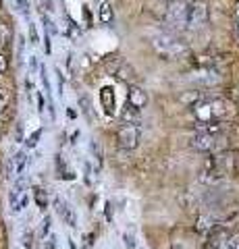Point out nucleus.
I'll return each mask as SVG.
<instances>
[{"instance_id": "obj_11", "label": "nucleus", "mask_w": 239, "mask_h": 249, "mask_svg": "<svg viewBox=\"0 0 239 249\" xmlns=\"http://www.w3.org/2000/svg\"><path fill=\"white\" fill-rule=\"evenodd\" d=\"M100 100H102V108H104V112L112 116L114 114V108H117V102H114V91L112 88H102V91H100Z\"/></svg>"}, {"instance_id": "obj_5", "label": "nucleus", "mask_w": 239, "mask_h": 249, "mask_svg": "<svg viewBox=\"0 0 239 249\" xmlns=\"http://www.w3.org/2000/svg\"><path fill=\"white\" fill-rule=\"evenodd\" d=\"M140 137H142L140 124L121 123V127L117 131V143L121 150H135V147L140 145Z\"/></svg>"}, {"instance_id": "obj_14", "label": "nucleus", "mask_w": 239, "mask_h": 249, "mask_svg": "<svg viewBox=\"0 0 239 249\" xmlns=\"http://www.w3.org/2000/svg\"><path fill=\"white\" fill-rule=\"evenodd\" d=\"M9 42H11V29L6 23H0V50H2Z\"/></svg>"}, {"instance_id": "obj_12", "label": "nucleus", "mask_w": 239, "mask_h": 249, "mask_svg": "<svg viewBox=\"0 0 239 249\" xmlns=\"http://www.w3.org/2000/svg\"><path fill=\"white\" fill-rule=\"evenodd\" d=\"M25 196V178L23 177H19L17 178V183L13 185V189H11V193H9V201H11V208H15L17 206V201Z\"/></svg>"}, {"instance_id": "obj_18", "label": "nucleus", "mask_w": 239, "mask_h": 249, "mask_svg": "<svg viewBox=\"0 0 239 249\" xmlns=\"http://www.w3.org/2000/svg\"><path fill=\"white\" fill-rule=\"evenodd\" d=\"M29 40H32V44L40 42V37H37V29H36L34 23H29Z\"/></svg>"}, {"instance_id": "obj_8", "label": "nucleus", "mask_w": 239, "mask_h": 249, "mask_svg": "<svg viewBox=\"0 0 239 249\" xmlns=\"http://www.w3.org/2000/svg\"><path fill=\"white\" fill-rule=\"evenodd\" d=\"M129 106H133L135 110L142 112V108L148 104V93L144 91V88H140V85H131V88L127 89V102Z\"/></svg>"}, {"instance_id": "obj_3", "label": "nucleus", "mask_w": 239, "mask_h": 249, "mask_svg": "<svg viewBox=\"0 0 239 249\" xmlns=\"http://www.w3.org/2000/svg\"><path fill=\"white\" fill-rule=\"evenodd\" d=\"M229 145V139L225 133H196L189 139V147L196 152L204 154H217L221 150H225Z\"/></svg>"}, {"instance_id": "obj_21", "label": "nucleus", "mask_w": 239, "mask_h": 249, "mask_svg": "<svg viewBox=\"0 0 239 249\" xmlns=\"http://www.w3.org/2000/svg\"><path fill=\"white\" fill-rule=\"evenodd\" d=\"M6 69H9V58H6V54H0V75H2Z\"/></svg>"}, {"instance_id": "obj_1", "label": "nucleus", "mask_w": 239, "mask_h": 249, "mask_svg": "<svg viewBox=\"0 0 239 249\" xmlns=\"http://www.w3.org/2000/svg\"><path fill=\"white\" fill-rule=\"evenodd\" d=\"M189 108L194 110L196 123H206V124L225 123L235 114L233 104L222 98H200Z\"/></svg>"}, {"instance_id": "obj_15", "label": "nucleus", "mask_w": 239, "mask_h": 249, "mask_svg": "<svg viewBox=\"0 0 239 249\" xmlns=\"http://www.w3.org/2000/svg\"><path fill=\"white\" fill-rule=\"evenodd\" d=\"M110 19H112L110 2H102V6H100V21H102V23H109Z\"/></svg>"}, {"instance_id": "obj_7", "label": "nucleus", "mask_w": 239, "mask_h": 249, "mask_svg": "<svg viewBox=\"0 0 239 249\" xmlns=\"http://www.w3.org/2000/svg\"><path fill=\"white\" fill-rule=\"evenodd\" d=\"M208 23V9L204 2H189V13H187V27L189 29H200Z\"/></svg>"}, {"instance_id": "obj_24", "label": "nucleus", "mask_w": 239, "mask_h": 249, "mask_svg": "<svg viewBox=\"0 0 239 249\" xmlns=\"http://www.w3.org/2000/svg\"><path fill=\"white\" fill-rule=\"evenodd\" d=\"M37 106H40V110H44V98L37 96Z\"/></svg>"}, {"instance_id": "obj_4", "label": "nucleus", "mask_w": 239, "mask_h": 249, "mask_svg": "<svg viewBox=\"0 0 239 249\" xmlns=\"http://www.w3.org/2000/svg\"><path fill=\"white\" fill-rule=\"evenodd\" d=\"M187 13L189 2H185V0H168L165 6L166 21L177 29H187Z\"/></svg>"}, {"instance_id": "obj_17", "label": "nucleus", "mask_w": 239, "mask_h": 249, "mask_svg": "<svg viewBox=\"0 0 239 249\" xmlns=\"http://www.w3.org/2000/svg\"><path fill=\"white\" fill-rule=\"evenodd\" d=\"M6 106H9V91L0 88V112H2Z\"/></svg>"}, {"instance_id": "obj_13", "label": "nucleus", "mask_w": 239, "mask_h": 249, "mask_svg": "<svg viewBox=\"0 0 239 249\" xmlns=\"http://www.w3.org/2000/svg\"><path fill=\"white\" fill-rule=\"evenodd\" d=\"M121 123H133V124H140L142 123V112L135 110L133 106L125 104V108H123L121 112Z\"/></svg>"}, {"instance_id": "obj_16", "label": "nucleus", "mask_w": 239, "mask_h": 249, "mask_svg": "<svg viewBox=\"0 0 239 249\" xmlns=\"http://www.w3.org/2000/svg\"><path fill=\"white\" fill-rule=\"evenodd\" d=\"M36 201H37V206H40V210L48 208V199H46V191L44 189H36Z\"/></svg>"}, {"instance_id": "obj_2", "label": "nucleus", "mask_w": 239, "mask_h": 249, "mask_svg": "<svg viewBox=\"0 0 239 249\" xmlns=\"http://www.w3.org/2000/svg\"><path fill=\"white\" fill-rule=\"evenodd\" d=\"M152 46L160 56H165L168 60L187 52V46L183 44V40H179V37H177L175 34H171V31H158V34H154Z\"/></svg>"}, {"instance_id": "obj_10", "label": "nucleus", "mask_w": 239, "mask_h": 249, "mask_svg": "<svg viewBox=\"0 0 239 249\" xmlns=\"http://www.w3.org/2000/svg\"><path fill=\"white\" fill-rule=\"evenodd\" d=\"M55 206H56V212H58V216L65 220V224L67 227H77V216H75V212H73V208L67 204L65 199H60V197H56L55 199Z\"/></svg>"}, {"instance_id": "obj_9", "label": "nucleus", "mask_w": 239, "mask_h": 249, "mask_svg": "<svg viewBox=\"0 0 239 249\" xmlns=\"http://www.w3.org/2000/svg\"><path fill=\"white\" fill-rule=\"evenodd\" d=\"M25 164H27V154L25 152H17L9 160V164H6V177L13 178V177H21L23 170H25Z\"/></svg>"}, {"instance_id": "obj_23", "label": "nucleus", "mask_w": 239, "mask_h": 249, "mask_svg": "<svg viewBox=\"0 0 239 249\" xmlns=\"http://www.w3.org/2000/svg\"><path fill=\"white\" fill-rule=\"evenodd\" d=\"M17 6L23 11V15H27V13H29V4H27V0H17Z\"/></svg>"}, {"instance_id": "obj_22", "label": "nucleus", "mask_w": 239, "mask_h": 249, "mask_svg": "<svg viewBox=\"0 0 239 249\" xmlns=\"http://www.w3.org/2000/svg\"><path fill=\"white\" fill-rule=\"evenodd\" d=\"M123 239H125V245H127V249H135V247H137V243H135L133 235H125Z\"/></svg>"}, {"instance_id": "obj_20", "label": "nucleus", "mask_w": 239, "mask_h": 249, "mask_svg": "<svg viewBox=\"0 0 239 249\" xmlns=\"http://www.w3.org/2000/svg\"><path fill=\"white\" fill-rule=\"evenodd\" d=\"M42 21H44L46 29H48V34H56V27H55V23H52L48 17H44V15H42Z\"/></svg>"}, {"instance_id": "obj_6", "label": "nucleus", "mask_w": 239, "mask_h": 249, "mask_svg": "<svg viewBox=\"0 0 239 249\" xmlns=\"http://www.w3.org/2000/svg\"><path fill=\"white\" fill-rule=\"evenodd\" d=\"M204 249H239V232H212Z\"/></svg>"}, {"instance_id": "obj_19", "label": "nucleus", "mask_w": 239, "mask_h": 249, "mask_svg": "<svg viewBox=\"0 0 239 249\" xmlns=\"http://www.w3.org/2000/svg\"><path fill=\"white\" fill-rule=\"evenodd\" d=\"M40 135H42V129H37L36 133H32V137L27 139V147H34L37 143V139H40Z\"/></svg>"}]
</instances>
